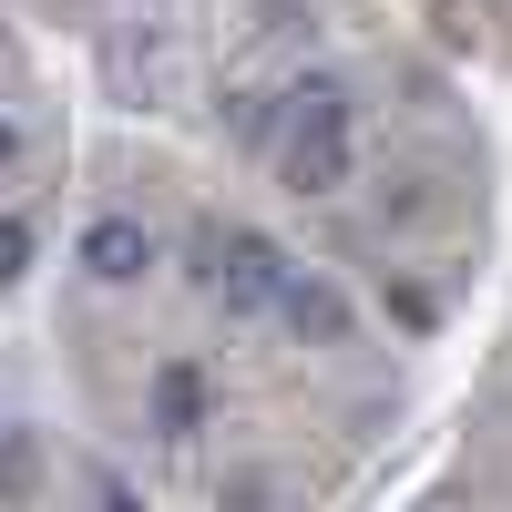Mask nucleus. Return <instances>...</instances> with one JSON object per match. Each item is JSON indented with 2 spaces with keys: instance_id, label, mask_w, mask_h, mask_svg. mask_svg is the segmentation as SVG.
Listing matches in <instances>:
<instances>
[{
  "instance_id": "obj_1",
  "label": "nucleus",
  "mask_w": 512,
  "mask_h": 512,
  "mask_svg": "<svg viewBox=\"0 0 512 512\" xmlns=\"http://www.w3.org/2000/svg\"><path fill=\"white\" fill-rule=\"evenodd\" d=\"M359 103H349V82L338 72H308L287 93V134H277V164H287V195H338L349 185V164H359Z\"/></svg>"
},
{
  "instance_id": "obj_2",
  "label": "nucleus",
  "mask_w": 512,
  "mask_h": 512,
  "mask_svg": "<svg viewBox=\"0 0 512 512\" xmlns=\"http://www.w3.org/2000/svg\"><path fill=\"white\" fill-rule=\"evenodd\" d=\"M287 246L277 236H256V226H226L216 236V297H226V308L246 318V308H277V297H287Z\"/></svg>"
},
{
  "instance_id": "obj_3",
  "label": "nucleus",
  "mask_w": 512,
  "mask_h": 512,
  "mask_svg": "<svg viewBox=\"0 0 512 512\" xmlns=\"http://www.w3.org/2000/svg\"><path fill=\"white\" fill-rule=\"evenodd\" d=\"M144 267H154V226H144V216H93V226H82V277L134 287Z\"/></svg>"
},
{
  "instance_id": "obj_4",
  "label": "nucleus",
  "mask_w": 512,
  "mask_h": 512,
  "mask_svg": "<svg viewBox=\"0 0 512 512\" xmlns=\"http://www.w3.org/2000/svg\"><path fill=\"white\" fill-rule=\"evenodd\" d=\"M277 318L308 338V349H349V297H338V277H318V267H297V277H287Z\"/></svg>"
},
{
  "instance_id": "obj_5",
  "label": "nucleus",
  "mask_w": 512,
  "mask_h": 512,
  "mask_svg": "<svg viewBox=\"0 0 512 512\" xmlns=\"http://www.w3.org/2000/svg\"><path fill=\"white\" fill-rule=\"evenodd\" d=\"M205 410H216L205 369H195V359H164V369H154V431H164V441H195Z\"/></svg>"
},
{
  "instance_id": "obj_6",
  "label": "nucleus",
  "mask_w": 512,
  "mask_h": 512,
  "mask_svg": "<svg viewBox=\"0 0 512 512\" xmlns=\"http://www.w3.org/2000/svg\"><path fill=\"white\" fill-rule=\"evenodd\" d=\"M21 277H31V226L0 216V287H21Z\"/></svg>"
},
{
  "instance_id": "obj_7",
  "label": "nucleus",
  "mask_w": 512,
  "mask_h": 512,
  "mask_svg": "<svg viewBox=\"0 0 512 512\" xmlns=\"http://www.w3.org/2000/svg\"><path fill=\"white\" fill-rule=\"evenodd\" d=\"M93 512H144V492L113 472V461H93Z\"/></svg>"
},
{
  "instance_id": "obj_8",
  "label": "nucleus",
  "mask_w": 512,
  "mask_h": 512,
  "mask_svg": "<svg viewBox=\"0 0 512 512\" xmlns=\"http://www.w3.org/2000/svg\"><path fill=\"white\" fill-rule=\"evenodd\" d=\"M379 297H390V318H400V328H431V297H420V287H400V277H390Z\"/></svg>"
},
{
  "instance_id": "obj_9",
  "label": "nucleus",
  "mask_w": 512,
  "mask_h": 512,
  "mask_svg": "<svg viewBox=\"0 0 512 512\" xmlns=\"http://www.w3.org/2000/svg\"><path fill=\"white\" fill-rule=\"evenodd\" d=\"M236 134H246V144H267V134H277V113L256 103V93H236Z\"/></svg>"
},
{
  "instance_id": "obj_10",
  "label": "nucleus",
  "mask_w": 512,
  "mask_h": 512,
  "mask_svg": "<svg viewBox=\"0 0 512 512\" xmlns=\"http://www.w3.org/2000/svg\"><path fill=\"white\" fill-rule=\"evenodd\" d=\"M0 175H21V123L0 113Z\"/></svg>"
}]
</instances>
